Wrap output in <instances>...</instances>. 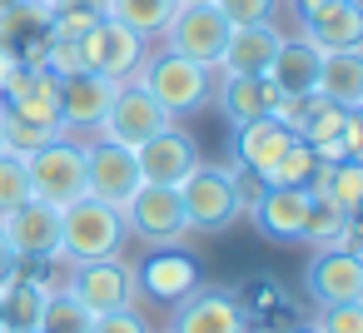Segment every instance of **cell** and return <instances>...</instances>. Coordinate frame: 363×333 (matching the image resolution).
<instances>
[{
	"instance_id": "cell-1",
	"label": "cell",
	"mask_w": 363,
	"mask_h": 333,
	"mask_svg": "<svg viewBox=\"0 0 363 333\" xmlns=\"http://www.w3.org/2000/svg\"><path fill=\"white\" fill-rule=\"evenodd\" d=\"M135 85H140L169 120H189L194 110L209 105V95H214V70L160 45V50H145V60H140V70H135Z\"/></svg>"
},
{
	"instance_id": "cell-2",
	"label": "cell",
	"mask_w": 363,
	"mask_h": 333,
	"mask_svg": "<svg viewBox=\"0 0 363 333\" xmlns=\"http://www.w3.org/2000/svg\"><path fill=\"white\" fill-rule=\"evenodd\" d=\"M125 209L85 194L70 209H60V264H90V259H115L125 254Z\"/></svg>"
},
{
	"instance_id": "cell-3",
	"label": "cell",
	"mask_w": 363,
	"mask_h": 333,
	"mask_svg": "<svg viewBox=\"0 0 363 333\" xmlns=\"http://www.w3.org/2000/svg\"><path fill=\"white\" fill-rule=\"evenodd\" d=\"M26 174H30V194L40 204H50V209H70L75 199L90 194V184H85V145L70 140V135H55L40 149H30Z\"/></svg>"
},
{
	"instance_id": "cell-4",
	"label": "cell",
	"mask_w": 363,
	"mask_h": 333,
	"mask_svg": "<svg viewBox=\"0 0 363 333\" xmlns=\"http://www.w3.org/2000/svg\"><path fill=\"white\" fill-rule=\"evenodd\" d=\"M174 189H179V204H184L189 234H224V229L239 219L234 164H209V159H199Z\"/></svg>"
},
{
	"instance_id": "cell-5",
	"label": "cell",
	"mask_w": 363,
	"mask_h": 333,
	"mask_svg": "<svg viewBox=\"0 0 363 333\" xmlns=\"http://www.w3.org/2000/svg\"><path fill=\"white\" fill-rule=\"evenodd\" d=\"M125 229L145 249H179L189 239V219L179 204L174 184H140L135 199L125 204Z\"/></svg>"
},
{
	"instance_id": "cell-6",
	"label": "cell",
	"mask_w": 363,
	"mask_h": 333,
	"mask_svg": "<svg viewBox=\"0 0 363 333\" xmlns=\"http://www.w3.org/2000/svg\"><path fill=\"white\" fill-rule=\"evenodd\" d=\"M160 40H164V50L214 70L219 55H224V40H229V21L214 11V0H194V6H174V16H169Z\"/></svg>"
},
{
	"instance_id": "cell-7",
	"label": "cell",
	"mask_w": 363,
	"mask_h": 333,
	"mask_svg": "<svg viewBox=\"0 0 363 333\" xmlns=\"http://www.w3.org/2000/svg\"><path fill=\"white\" fill-rule=\"evenodd\" d=\"M169 333H249L244 298H239L234 288L199 283L194 293H184V298L169 308Z\"/></svg>"
},
{
	"instance_id": "cell-8",
	"label": "cell",
	"mask_w": 363,
	"mask_h": 333,
	"mask_svg": "<svg viewBox=\"0 0 363 333\" xmlns=\"http://www.w3.org/2000/svg\"><path fill=\"white\" fill-rule=\"evenodd\" d=\"M65 288L90 308V313H115V308H135V269L115 254V259H90V264H70Z\"/></svg>"
},
{
	"instance_id": "cell-9",
	"label": "cell",
	"mask_w": 363,
	"mask_h": 333,
	"mask_svg": "<svg viewBox=\"0 0 363 333\" xmlns=\"http://www.w3.org/2000/svg\"><path fill=\"white\" fill-rule=\"evenodd\" d=\"M164 125H174L135 80H125L120 90H115V100H110V110H105V120H100V130H95V140H110V145H125V149H140L145 140H155Z\"/></svg>"
},
{
	"instance_id": "cell-10",
	"label": "cell",
	"mask_w": 363,
	"mask_h": 333,
	"mask_svg": "<svg viewBox=\"0 0 363 333\" xmlns=\"http://www.w3.org/2000/svg\"><path fill=\"white\" fill-rule=\"evenodd\" d=\"M145 40L135 35V30H125L120 21H110V16H100L85 35H80V55H85V70H95V75H105V80H135V70H140V60H145Z\"/></svg>"
},
{
	"instance_id": "cell-11",
	"label": "cell",
	"mask_w": 363,
	"mask_h": 333,
	"mask_svg": "<svg viewBox=\"0 0 363 333\" xmlns=\"http://www.w3.org/2000/svg\"><path fill=\"white\" fill-rule=\"evenodd\" d=\"M0 110L16 120H30V125H45V130H60V80L45 65L21 60L11 70V80L0 85Z\"/></svg>"
},
{
	"instance_id": "cell-12",
	"label": "cell",
	"mask_w": 363,
	"mask_h": 333,
	"mask_svg": "<svg viewBox=\"0 0 363 333\" xmlns=\"http://www.w3.org/2000/svg\"><path fill=\"white\" fill-rule=\"evenodd\" d=\"M115 90H120V80H105V75H95V70L65 75V80H60V135H70V140H95V130H100V120H105Z\"/></svg>"
},
{
	"instance_id": "cell-13",
	"label": "cell",
	"mask_w": 363,
	"mask_h": 333,
	"mask_svg": "<svg viewBox=\"0 0 363 333\" xmlns=\"http://www.w3.org/2000/svg\"><path fill=\"white\" fill-rule=\"evenodd\" d=\"M135 269V293L140 298H150V303H164V308H174L184 293H194L204 278H199V264L184 254V249H150L140 264H130Z\"/></svg>"
},
{
	"instance_id": "cell-14",
	"label": "cell",
	"mask_w": 363,
	"mask_h": 333,
	"mask_svg": "<svg viewBox=\"0 0 363 333\" xmlns=\"http://www.w3.org/2000/svg\"><path fill=\"white\" fill-rule=\"evenodd\" d=\"M0 229H6L21 264H60V209L26 199L21 209H11L0 219Z\"/></svg>"
},
{
	"instance_id": "cell-15",
	"label": "cell",
	"mask_w": 363,
	"mask_h": 333,
	"mask_svg": "<svg viewBox=\"0 0 363 333\" xmlns=\"http://www.w3.org/2000/svg\"><path fill=\"white\" fill-rule=\"evenodd\" d=\"M85 184H90L95 199L125 209L135 199V189L145 184L140 179V164H135V149L110 145V140H85Z\"/></svg>"
},
{
	"instance_id": "cell-16",
	"label": "cell",
	"mask_w": 363,
	"mask_h": 333,
	"mask_svg": "<svg viewBox=\"0 0 363 333\" xmlns=\"http://www.w3.org/2000/svg\"><path fill=\"white\" fill-rule=\"evenodd\" d=\"M303 288L318 308L328 303H363V254L353 249H313L303 269Z\"/></svg>"
},
{
	"instance_id": "cell-17",
	"label": "cell",
	"mask_w": 363,
	"mask_h": 333,
	"mask_svg": "<svg viewBox=\"0 0 363 333\" xmlns=\"http://www.w3.org/2000/svg\"><path fill=\"white\" fill-rule=\"evenodd\" d=\"M308 209H313V194L303 184H264L259 199H254V209H249V219L274 244H303Z\"/></svg>"
},
{
	"instance_id": "cell-18",
	"label": "cell",
	"mask_w": 363,
	"mask_h": 333,
	"mask_svg": "<svg viewBox=\"0 0 363 333\" xmlns=\"http://www.w3.org/2000/svg\"><path fill=\"white\" fill-rule=\"evenodd\" d=\"M199 159H204V154H199V140H194L179 120L164 125L155 140H145V145L135 149V164H140V179H145V184H179Z\"/></svg>"
},
{
	"instance_id": "cell-19",
	"label": "cell",
	"mask_w": 363,
	"mask_h": 333,
	"mask_svg": "<svg viewBox=\"0 0 363 333\" xmlns=\"http://www.w3.org/2000/svg\"><path fill=\"white\" fill-rule=\"evenodd\" d=\"M294 140H298V135H294L289 125H279L274 115L244 120V125H234V169H244V174H254V179L264 184L269 169L279 164V154H284Z\"/></svg>"
},
{
	"instance_id": "cell-20",
	"label": "cell",
	"mask_w": 363,
	"mask_h": 333,
	"mask_svg": "<svg viewBox=\"0 0 363 333\" xmlns=\"http://www.w3.org/2000/svg\"><path fill=\"white\" fill-rule=\"evenodd\" d=\"M279 40H284V30L274 21L229 26V40H224V55H219L214 75H269V65L279 55Z\"/></svg>"
},
{
	"instance_id": "cell-21",
	"label": "cell",
	"mask_w": 363,
	"mask_h": 333,
	"mask_svg": "<svg viewBox=\"0 0 363 333\" xmlns=\"http://www.w3.org/2000/svg\"><path fill=\"white\" fill-rule=\"evenodd\" d=\"M219 110L229 115V125H244V120H259V115H274V105L284 100L279 85L269 75H214V95Z\"/></svg>"
},
{
	"instance_id": "cell-22",
	"label": "cell",
	"mask_w": 363,
	"mask_h": 333,
	"mask_svg": "<svg viewBox=\"0 0 363 333\" xmlns=\"http://www.w3.org/2000/svg\"><path fill=\"white\" fill-rule=\"evenodd\" d=\"M298 35L313 50H363V11H358V0H338V6H328L318 16H303Z\"/></svg>"
},
{
	"instance_id": "cell-23",
	"label": "cell",
	"mask_w": 363,
	"mask_h": 333,
	"mask_svg": "<svg viewBox=\"0 0 363 333\" xmlns=\"http://www.w3.org/2000/svg\"><path fill=\"white\" fill-rule=\"evenodd\" d=\"M328 105L358 110L363 105V50H323L318 55V85Z\"/></svg>"
},
{
	"instance_id": "cell-24",
	"label": "cell",
	"mask_w": 363,
	"mask_h": 333,
	"mask_svg": "<svg viewBox=\"0 0 363 333\" xmlns=\"http://www.w3.org/2000/svg\"><path fill=\"white\" fill-rule=\"evenodd\" d=\"M318 55L323 50H313L303 35H284L279 55L269 65V80L279 85V95H313V85H318Z\"/></svg>"
},
{
	"instance_id": "cell-25",
	"label": "cell",
	"mask_w": 363,
	"mask_h": 333,
	"mask_svg": "<svg viewBox=\"0 0 363 333\" xmlns=\"http://www.w3.org/2000/svg\"><path fill=\"white\" fill-rule=\"evenodd\" d=\"M174 6H179V0H105V16H110V21H120L125 30H135V35L150 45V40H160V35H164V26H169V16H174Z\"/></svg>"
},
{
	"instance_id": "cell-26",
	"label": "cell",
	"mask_w": 363,
	"mask_h": 333,
	"mask_svg": "<svg viewBox=\"0 0 363 333\" xmlns=\"http://www.w3.org/2000/svg\"><path fill=\"white\" fill-rule=\"evenodd\" d=\"M90 308L60 283V288H50L45 293V303H40V318H35V333H90Z\"/></svg>"
},
{
	"instance_id": "cell-27",
	"label": "cell",
	"mask_w": 363,
	"mask_h": 333,
	"mask_svg": "<svg viewBox=\"0 0 363 333\" xmlns=\"http://www.w3.org/2000/svg\"><path fill=\"white\" fill-rule=\"evenodd\" d=\"M323 199H333L348 219H358L363 209V159H338L323 174Z\"/></svg>"
},
{
	"instance_id": "cell-28",
	"label": "cell",
	"mask_w": 363,
	"mask_h": 333,
	"mask_svg": "<svg viewBox=\"0 0 363 333\" xmlns=\"http://www.w3.org/2000/svg\"><path fill=\"white\" fill-rule=\"evenodd\" d=\"M348 224H353V219H348L333 199L313 194V209H308V224H303V244H313V249H338L343 234H348Z\"/></svg>"
},
{
	"instance_id": "cell-29",
	"label": "cell",
	"mask_w": 363,
	"mask_h": 333,
	"mask_svg": "<svg viewBox=\"0 0 363 333\" xmlns=\"http://www.w3.org/2000/svg\"><path fill=\"white\" fill-rule=\"evenodd\" d=\"M100 16H105V0H55L50 6V35L80 40Z\"/></svg>"
},
{
	"instance_id": "cell-30",
	"label": "cell",
	"mask_w": 363,
	"mask_h": 333,
	"mask_svg": "<svg viewBox=\"0 0 363 333\" xmlns=\"http://www.w3.org/2000/svg\"><path fill=\"white\" fill-rule=\"evenodd\" d=\"M30 194V174H26V154H11V149H0V219H6L11 209H21Z\"/></svg>"
},
{
	"instance_id": "cell-31",
	"label": "cell",
	"mask_w": 363,
	"mask_h": 333,
	"mask_svg": "<svg viewBox=\"0 0 363 333\" xmlns=\"http://www.w3.org/2000/svg\"><path fill=\"white\" fill-rule=\"evenodd\" d=\"M313 169H318V154H313V145L294 140V145L279 154V164L269 169V179H264V184H308V179H313Z\"/></svg>"
},
{
	"instance_id": "cell-32",
	"label": "cell",
	"mask_w": 363,
	"mask_h": 333,
	"mask_svg": "<svg viewBox=\"0 0 363 333\" xmlns=\"http://www.w3.org/2000/svg\"><path fill=\"white\" fill-rule=\"evenodd\" d=\"M60 130H45V125H30V120H16V115H6L0 110V145H6L11 154H30V149H40L45 140H55Z\"/></svg>"
},
{
	"instance_id": "cell-33",
	"label": "cell",
	"mask_w": 363,
	"mask_h": 333,
	"mask_svg": "<svg viewBox=\"0 0 363 333\" xmlns=\"http://www.w3.org/2000/svg\"><path fill=\"white\" fill-rule=\"evenodd\" d=\"M313 333H363V303H328L308 323Z\"/></svg>"
},
{
	"instance_id": "cell-34",
	"label": "cell",
	"mask_w": 363,
	"mask_h": 333,
	"mask_svg": "<svg viewBox=\"0 0 363 333\" xmlns=\"http://www.w3.org/2000/svg\"><path fill=\"white\" fill-rule=\"evenodd\" d=\"M214 11L229 26H264V21H274L279 0H214Z\"/></svg>"
},
{
	"instance_id": "cell-35",
	"label": "cell",
	"mask_w": 363,
	"mask_h": 333,
	"mask_svg": "<svg viewBox=\"0 0 363 333\" xmlns=\"http://www.w3.org/2000/svg\"><path fill=\"white\" fill-rule=\"evenodd\" d=\"M90 333H155V328L145 323V313H140V303H135V308L95 313V318H90Z\"/></svg>"
},
{
	"instance_id": "cell-36",
	"label": "cell",
	"mask_w": 363,
	"mask_h": 333,
	"mask_svg": "<svg viewBox=\"0 0 363 333\" xmlns=\"http://www.w3.org/2000/svg\"><path fill=\"white\" fill-rule=\"evenodd\" d=\"M16 273H21V259H16V249H11V239H6V229H0V288H6Z\"/></svg>"
},
{
	"instance_id": "cell-37",
	"label": "cell",
	"mask_w": 363,
	"mask_h": 333,
	"mask_svg": "<svg viewBox=\"0 0 363 333\" xmlns=\"http://www.w3.org/2000/svg\"><path fill=\"white\" fill-rule=\"evenodd\" d=\"M328 6H338V0H294V16L303 21V16H318V11H328Z\"/></svg>"
},
{
	"instance_id": "cell-38",
	"label": "cell",
	"mask_w": 363,
	"mask_h": 333,
	"mask_svg": "<svg viewBox=\"0 0 363 333\" xmlns=\"http://www.w3.org/2000/svg\"><path fill=\"white\" fill-rule=\"evenodd\" d=\"M21 6V0H0V16H6V11H16Z\"/></svg>"
},
{
	"instance_id": "cell-39",
	"label": "cell",
	"mask_w": 363,
	"mask_h": 333,
	"mask_svg": "<svg viewBox=\"0 0 363 333\" xmlns=\"http://www.w3.org/2000/svg\"><path fill=\"white\" fill-rule=\"evenodd\" d=\"M284 333H313V328H308V323H298V328H284Z\"/></svg>"
},
{
	"instance_id": "cell-40",
	"label": "cell",
	"mask_w": 363,
	"mask_h": 333,
	"mask_svg": "<svg viewBox=\"0 0 363 333\" xmlns=\"http://www.w3.org/2000/svg\"><path fill=\"white\" fill-rule=\"evenodd\" d=\"M35 6H45V11H50V6H55V0H35Z\"/></svg>"
},
{
	"instance_id": "cell-41",
	"label": "cell",
	"mask_w": 363,
	"mask_h": 333,
	"mask_svg": "<svg viewBox=\"0 0 363 333\" xmlns=\"http://www.w3.org/2000/svg\"><path fill=\"white\" fill-rule=\"evenodd\" d=\"M179 6H194V0H179Z\"/></svg>"
},
{
	"instance_id": "cell-42",
	"label": "cell",
	"mask_w": 363,
	"mask_h": 333,
	"mask_svg": "<svg viewBox=\"0 0 363 333\" xmlns=\"http://www.w3.org/2000/svg\"><path fill=\"white\" fill-rule=\"evenodd\" d=\"M0 149H6V145H0Z\"/></svg>"
}]
</instances>
